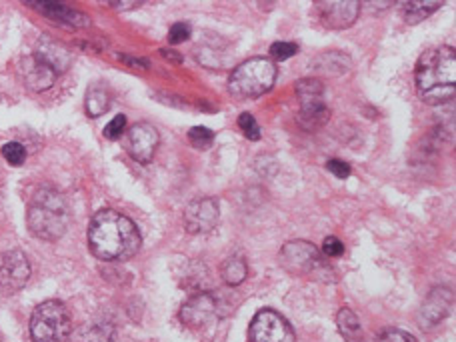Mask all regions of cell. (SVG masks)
I'll return each instance as SVG.
<instances>
[{
	"label": "cell",
	"mask_w": 456,
	"mask_h": 342,
	"mask_svg": "<svg viewBox=\"0 0 456 342\" xmlns=\"http://www.w3.org/2000/svg\"><path fill=\"white\" fill-rule=\"evenodd\" d=\"M125 133H126L125 114H118V117H114L107 125V128H104V136L110 138V141H117V138H120Z\"/></svg>",
	"instance_id": "83f0119b"
},
{
	"label": "cell",
	"mask_w": 456,
	"mask_h": 342,
	"mask_svg": "<svg viewBox=\"0 0 456 342\" xmlns=\"http://www.w3.org/2000/svg\"><path fill=\"white\" fill-rule=\"evenodd\" d=\"M221 274H223V281L228 284V287H239V284L247 281L248 266H247V263H244L242 256H231L223 263Z\"/></svg>",
	"instance_id": "7402d4cb"
},
{
	"label": "cell",
	"mask_w": 456,
	"mask_h": 342,
	"mask_svg": "<svg viewBox=\"0 0 456 342\" xmlns=\"http://www.w3.org/2000/svg\"><path fill=\"white\" fill-rule=\"evenodd\" d=\"M297 53H298V46L295 43H274L271 46V56L274 61H287Z\"/></svg>",
	"instance_id": "f1b7e54d"
},
{
	"label": "cell",
	"mask_w": 456,
	"mask_h": 342,
	"mask_svg": "<svg viewBox=\"0 0 456 342\" xmlns=\"http://www.w3.org/2000/svg\"><path fill=\"white\" fill-rule=\"evenodd\" d=\"M189 141L199 151H207L215 142V133L207 126H194L189 130Z\"/></svg>",
	"instance_id": "d4e9b609"
},
{
	"label": "cell",
	"mask_w": 456,
	"mask_h": 342,
	"mask_svg": "<svg viewBox=\"0 0 456 342\" xmlns=\"http://www.w3.org/2000/svg\"><path fill=\"white\" fill-rule=\"evenodd\" d=\"M316 11H319V19L324 27L330 30H342L354 24L358 12H361V3H356V0H342V3L330 0V3L316 4Z\"/></svg>",
	"instance_id": "8fae6325"
},
{
	"label": "cell",
	"mask_w": 456,
	"mask_h": 342,
	"mask_svg": "<svg viewBox=\"0 0 456 342\" xmlns=\"http://www.w3.org/2000/svg\"><path fill=\"white\" fill-rule=\"evenodd\" d=\"M88 244L96 258L107 263L133 258L141 250V232L128 216L112 208L96 213L88 226Z\"/></svg>",
	"instance_id": "6da1fadb"
},
{
	"label": "cell",
	"mask_w": 456,
	"mask_h": 342,
	"mask_svg": "<svg viewBox=\"0 0 456 342\" xmlns=\"http://www.w3.org/2000/svg\"><path fill=\"white\" fill-rule=\"evenodd\" d=\"M216 313V298L210 292H199L181 308V321L191 329H200Z\"/></svg>",
	"instance_id": "5bb4252c"
},
{
	"label": "cell",
	"mask_w": 456,
	"mask_h": 342,
	"mask_svg": "<svg viewBox=\"0 0 456 342\" xmlns=\"http://www.w3.org/2000/svg\"><path fill=\"white\" fill-rule=\"evenodd\" d=\"M250 340L252 342H297L295 330L273 308H263L258 311L250 322Z\"/></svg>",
	"instance_id": "52a82bcc"
},
{
	"label": "cell",
	"mask_w": 456,
	"mask_h": 342,
	"mask_svg": "<svg viewBox=\"0 0 456 342\" xmlns=\"http://www.w3.org/2000/svg\"><path fill=\"white\" fill-rule=\"evenodd\" d=\"M329 118H330V110L327 109V104H324L322 101L300 104L298 125L305 130H308V133L322 128L329 122Z\"/></svg>",
	"instance_id": "ac0fdd59"
},
{
	"label": "cell",
	"mask_w": 456,
	"mask_h": 342,
	"mask_svg": "<svg viewBox=\"0 0 456 342\" xmlns=\"http://www.w3.org/2000/svg\"><path fill=\"white\" fill-rule=\"evenodd\" d=\"M314 69L322 75H345L350 69V59L342 53H324L314 61Z\"/></svg>",
	"instance_id": "ffe728a7"
},
{
	"label": "cell",
	"mask_w": 456,
	"mask_h": 342,
	"mask_svg": "<svg viewBox=\"0 0 456 342\" xmlns=\"http://www.w3.org/2000/svg\"><path fill=\"white\" fill-rule=\"evenodd\" d=\"M35 11H38L43 16L51 20H56L61 24H69V27H77V28H83L88 27V19L83 14L75 11V8H70L67 4H61V3H32L30 4Z\"/></svg>",
	"instance_id": "2e32d148"
},
{
	"label": "cell",
	"mask_w": 456,
	"mask_h": 342,
	"mask_svg": "<svg viewBox=\"0 0 456 342\" xmlns=\"http://www.w3.org/2000/svg\"><path fill=\"white\" fill-rule=\"evenodd\" d=\"M19 75L22 78L24 86H27L28 91H32V93L48 91V88L54 85L56 77H59L51 67H46L43 61L37 59L35 54L24 56V59L20 61Z\"/></svg>",
	"instance_id": "7c38bea8"
},
{
	"label": "cell",
	"mask_w": 456,
	"mask_h": 342,
	"mask_svg": "<svg viewBox=\"0 0 456 342\" xmlns=\"http://www.w3.org/2000/svg\"><path fill=\"white\" fill-rule=\"evenodd\" d=\"M28 231L40 240L54 242L62 239L69 228V205L62 194L54 189H40L35 192L28 213Z\"/></svg>",
	"instance_id": "3957f363"
},
{
	"label": "cell",
	"mask_w": 456,
	"mask_h": 342,
	"mask_svg": "<svg viewBox=\"0 0 456 342\" xmlns=\"http://www.w3.org/2000/svg\"><path fill=\"white\" fill-rule=\"evenodd\" d=\"M30 279V263L20 250L0 255V284L8 290H20Z\"/></svg>",
	"instance_id": "30bf717a"
},
{
	"label": "cell",
	"mask_w": 456,
	"mask_h": 342,
	"mask_svg": "<svg viewBox=\"0 0 456 342\" xmlns=\"http://www.w3.org/2000/svg\"><path fill=\"white\" fill-rule=\"evenodd\" d=\"M85 107H86V112L91 114V117H102V114L107 112L109 107H110L109 88L104 85H93L86 93Z\"/></svg>",
	"instance_id": "44dd1931"
},
{
	"label": "cell",
	"mask_w": 456,
	"mask_h": 342,
	"mask_svg": "<svg viewBox=\"0 0 456 342\" xmlns=\"http://www.w3.org/2000/svg\"><path fill=\"white\" fill-rule=\"evenodd\" d=\"M239 126L244 133V136L248 138V141H260V128H258V122L255 120V117L248 112H242L239 117Z\"/></svg>",
	"instance_id": "4316f807"
},
{
	"label": "cell",
	"mask_w": 456,
	"mask_h": 342,
	"mask_svg": "<svg viewBox=\"0 0 456 342\" xmlns=\"http://www.w3.org/2000/svg\"><path fill=\"white\" fill-rule=\"evenodd\" d=\"M451 306H452V292L444 287H436L420 306L419 324L425 330L436 327L438 322H443L446 316H449Z\"/></svg>",
	"instance_id": "4fadbf2b"
},
{
	"label": "cell",
	"mask_w": 456,
	"mask_h": 342,
	"mask_svg": "<svg viewBox=\"0 0 456 342\" xmlns=\"http://www.w3.org/2000/svg\"><path fill=\"white\" fill-rule=\"evenodd\" d=\"M281 265L284 271L292 274H324L332 273L324 256H321L319 248L313 242L292 240L281 248Z\"/></svg>",
	"instance_id": "8992f818"
},
{
	"label": "cell",
	"mask_w": 456,
	"mask_h": 342,
	"mask_svg": "<svg viewBox=\"0 0 456 342\" xmlns=\"http://www.w3.org/2000/svg\"><path fill=\"white\" fill-rule=\"evenodd\" d=\"M3 157L11 167H20L27 160V149L20 142H6L3 146Z\"/></svg>",
	"instance_id": "484cf974"
},
{
	"label": "cell",
	"mask_w": 456,
	"mask_h": 342,
	"mask_svg": "<svg viewBox=\"0 0 456 342\" xmlns=\"http://www.w3.org/2000/svg\"><path fill=\"white\" fill-rule=\"evenodd\" d=\"M32 342H67L72 332L69 308L61 300H46L30 316Z\"/></svg>",
	"instance_id": "5b68a950"
},
{
	"label": "cell",
	"mask_w": 456,
	"mask_h": 342,
	"mask_svg": "<svg viewBox=\"0 0 456 342\" xmlns=\"http://www.w3.org/2000/svg\"><path fill=\"white\" fill-rule=\"evenodd\" d=\"M337 327L346 342H366L361 321H358V316L350 311V308H342V311H338Z\"/></svg>",
	"instance_id": "d6986e66"
},
{
	"label": "cell",
	"mask_w": 456,
	"mask_h": 342,
	"mask_svg": "<svg viewBox=\"0 0 456 342\" xmlns=\"http://www.w3.org/2000/svg\"><path fill=\"white\" fill-rule=\"evenodd\" d=\"M276 80V64L271 59H250L239 64L228 78V91L236 99H258L271 91Z\"/></svg>",
	"instance_id": "277c9868"
},
{
	"label": "cell",
	"mask_w": 456,
	"mask_h": 342,
	"mask_svg": "<svg viewBox=\"0 0 456 342\" xmlns=\"http://www.w3.org/2000/svg\"><path fill=\"white\" fill-rule=\"evenodd\" d=\"M377 342H419L414 337H411L409 332L398 330V329H388L385 332H380L377 337Z\"/></svg>",
	"instance_id": "f546056e"
},
{
	"label": "cell",
	"mask_w": 456,
	"mask_h": 342,
	"mask_svg": "<svg viewBox=\"0 0 456 342\" xmlns=\"http://www.w3.org/2000/svg\"><path fill=\"white\" fill-rule=\"evenodd\" d=\"M327 168H329V173H332L337 178H348L350 176V165L345 160H340V159H330L327 162Z\"/></svg>",
	"instance_id": "d6a6232c"
},
{
	"label": "cell",
	"mask_w": 456,
	"mask_h": 342,
	"mask_svg": "<svg viewBox=\"0 0 456 342\" xmlns=\"http://www.w3.org/2000/svg\"><path fill=\"white\" fill-rule=\"evenodd\" d=\"M456 56L452 46H436L422 53L414 72V83L420 101L438 107L454 99L456 91Z\"/></svg>",
	"instance_id": "7a4b0ae2"
},
{
	"label": "cell",
	"mask_w": 456,
	"mask_h": 342,
	"mask_svg": "<svg viewBox=\"0 0 456 342\" xmlns=\"http://www.w3.org/2000/svg\"><path fill=\"white\" fill-rule=\"evenodd\" d=\"M37 59L43 61L46 67H51L56 75L69 70L70 62H72V54L69 53L67 46H62L59 40H54L51 37H40L37 43V51H35Z\"/></svg>",
	"instance_id": "9a60e30c"
},
{
	"label": "cell",
	"mask_w": 456,
	"mask_h": 342,
	"mask_svg": "<svg viewBox=\"0 0 456 342\" xmlns=\"http://www.w3.org/2000/svg\"><path fill=\"white\" fill-rule=\"evenodd\" d=\"M221 218V208L215 199H199L184 210V228L191 234H207Z\"/></svg>",
	"instance_id": "9c48e42d"
},
{
	"label": "cell",
	"mask_w": 456,
	"mask_h": 342,
	"mask_svg": "<svg viewBox=\"0 0 456 342\" xmlns=\"http://www.w3.org/2000/svg\"><path fill=\"white\" fill-rule=\"evenodd\" d=\"M441 6V3H406L403 4L404 20L409 24H419L422 20H427L428 16L438 11Z\"/></svg>",
	"instance_id": "603a6c76"
},
{
	"label": "cell",
	"mask_w": 456,
	"mask_h": 342,
	"mask_svg": "<svg viewBox=\"0 0 456 342\" xmlns=\"http://www.w3.org/2000/svg\"><path fill=\"white\" fill-rule=\"evenodd\" d=\"M191 38V27L189 24H184V22H176L173 28H170V35H168V40L173 45H181V43H184V40H189Z\"/></svg>",
	"instance_id": "1f68e13d"
},
{
	"label": "cell",
	"mask_w": 456,
	"mask_h": 342,
	"mask_svg": "<svg viewBox=\"0 0 456 342\" xmlns=\"http://www.w3.org/2000/svg\"><path fill=\"white\" fill-rule=\"evenodd\" d=\"M342 252H345V244H342L337 236H329V239H324L322 242V255L327 258H338L342 256Z\"/></svg>",
	"instance_id": "4dcf8cb0"
},
{
	"label": "cell",
	"mask_w": 456,
	"mask_h": 342,
	"mask_svg": "<svg viewBox=\"0 0 456 342\" xmlns=\"http://www.w3.org/2000/svg\"><path fill=\"white\" fill-rule=\"evenodd\" d=\"M159 133L149 122H136L126 133V151L141 165L151 162L159 149Z\"/></svg>",
	"instance_id": "ba28073f"
},
{
	"label": "cell",
	"mask_w": 456,
	"mask_h": 342,
	"mask_svg": "<svg viewBox=\"0 0 456 342\" xmlns=\"http://www.w3.org/2000/svg\"><path fill=\"white\" fill-rule=\"evenodd\" d=\"M322 93H324V85L319 78H303L297 83V96L300 104L322 101Z\"/></svg>",
	"instance_id": "cb8c5ba5"
},
{
	"label": "cell",
	"mask_w": 456,
	"mask_h": 342,
	"mask_svg": "<svg viewBox=\"0 0 456 342\" xmlns=\"http://www.w3.org/2000/svg\"><path fill=\"white\" fill-rule=\"evenodd\" d=\"M162 54H165V56H167V59H170V61L183 62V59H181V54H176V53H170V51H162Z\"/></svg>",
	"instance_id": "836d02e7"
},
{
	"label": "cell",
	"mask_w": 456,
	"mask_h": 342,
	"mask_svg": "<svg viewBox=\"0 0 456 342\" xmlns=\"http://www.w3.org/2000/svg\"><path fill=\"white\" fill-rule=\"evenodd\" d=\"M117 340V329L107 319H94L77 330L72 342H114Z\"/></svg>",
	"instance_id": "e0dca14e"
}]
</instances>
